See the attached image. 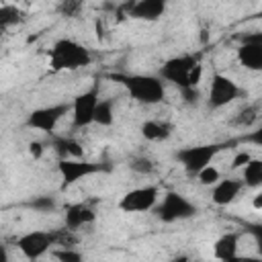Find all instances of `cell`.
Here are the masks:
<instances>
[{
    "label": "cell",
    "instance_id": "obj_1",
    "mask_svg": "<svg viewBox=\"0 0 262 262\" xmlns=\"http://www.w3.org/2000/svg\"><path fill=\"white\" fill-rule=\"evenodd\" d=\"M108 80L121 84L127 94L145 106H154L160 104L166 96V82L160 76L154 74H125V72H117V74H108Z\"/></svg>",
    "mask_w": 262,
    "mask_h": 262
},
{
    "label": "cell",
    "instance_id": "obj_2",
    "mask_svg": "<svg viewBox=\"0 0 262 262\" xmlns=\"http://www.w3.org/2000/svg\"><path fill=\"white\" fill-rule=\"evenodd\" d=\"M49 68L53 72H76L92 63V53L88 47L74 39H57L49 49Z\"/></svg>",
    "mask_w": 262,
    "mask_h": 262
},
{
    "label": "cell",
    "instance_id": "obj_3",
    "mask_svg": "<svg viewBox=\"0 0 262 262\" xmlns=\"http://www.w3.org/2000/svg\"><path fill=\"white\" fill-rule=\"evenodd\" d=\"M235 143H237V139H233V141H213V143L186 145V147H180L174 154V158L182 166V170L186 172V176L194 178L199 174V170H203L205 166L211 164L213 158H217L223 149H227L229 145H235Z\"/></svg>",
    "mask_w": 262,
    "mask_h": 262
},
{
    "label": "cell",
    "instance_id": "obj_4",
    "mask_svg": "<svg viewBox=\"0 0 262 262\" xmlns=\"http://www.w3.org/2000/svg\"><path fill=\"white\" fill-rule=\"evenodd\" d=\"M151 211L162 223H176V221L192 219L199 215V207L188 196H184L182 192H176V190L164 192L162 201H158Z\"/></svg>",
    "mask_w": 262,
    "mask_h": 262
},
{
    "label": "cell",
    "instance_id": "obj_5",
    "mask_svg": "<svg viewBox=\"0 0 262 262\" xmlns=\"http://www.w3.org/2000/svg\"><path fill=\"white\" fill-rule=\"evenodd\" d=\"M111 168L106 164H100V162H88L84 158H63L57 162V172H59V178H61V190L74 186L78 180L82 178H88V176H94V174H100V172H108Z\"/></svg>",
    "mask_w": 262,
    "mask_h": 262
},
{
    "label": "cell",
    "instance_id": "obj_6",
    "mask_svg": "<svg viewBox=\"0 0 262 262\" xmlns=\"http://www.w3.org/2000/svg\"><path fill=\"white\" fill-rule=\"evenodd\" d=\"M196 63H199V57L194 53H180V55L166 59L160 66L158 76L164 82H170L178 90H182V88H188V78H190V72Z\"/></svg>",
    "mask_w": 262,
    "mask_h": 262
},
{
    "label": "cell",
    "instance_id": "obj_7",
    "mask_svg": "<svg viewBox=\"0 0 262 262\" xmlns=\"http://www.w3.org/2000/svg\"><path fill=\"white\" fill-rule=\"evenodd\" d=\"M72 111V102L63 100V102H55V104H47V106H39L35 111H31L27 115L25 125L37 131H43L47 135H51L57 127V123Z\"/></svg>",
    "mask_w": 262,
    "mask_h": 262
},
{
    "label": "cell",
    "instance_id": "obj_8",
    "mask_svg": "<svg viewBox=\"0 0 262 262\" xmlns=\"http://www.w3.org/2000/svg\"><path fill=\"white\" fill-rule=\"evenodd\" d=\"M239 96H242V88L229 76H225L221 72H215L211 76V86H209V96H207L209 111H219V108L231 104Z\"/></svg>",
    "mask_w": 262,
    "mask_h": 262
},
{
    "label": "cell",
    "instance_id": "obj_9",
    "mask_svg": "<svg viewBox=\"0 0 262 262\" xmlns=\"http://www.w3.org/2000/svg\"><path fill=\"white\" fill-rule=\"evenodd\" d=\"M100 98V84L94 82L88 90L80 92L74 100H72V125L76 129H82V127H88L92 125L94 121V108H96V102Z\"/></svg>",
    "mask_w": 262,
    "mask_h": 262
},
{
    "label": "cell",
    "instance_id": "obj_10",
    "mask_svg": "<svg viewBox=\"0 0 262 262\" xmlns=\"http://www.w3.org/2000/svg\"><path fill=\"white\" fill-rule=\"evenodd\" d=\"M158 199H160V188L154 184H147V186H137V188L127 190L121 196L117 207L123 213H145L156 207Z\"/></svg>",
    "mask_w": 262,
    "mask_h": 262
},
{
    "label": "cell",
    "instance_id": "obj_11",
    "mask_svg": "<svg viewBox=\"0 0 262 262\" xmlns=\"http://www.w3.org/2000/svg\"><path fill=\"white\" fill-rule=\"evenodd\" d=\"M16 248L20 254L29 260H39L43 258L51 248H53V231H27L20 237H16Z\"/></svg>",
    "mask_w": 262,
    "mask_h": 262
},
{
    "label": "cell",
    "instance_id": "obj_12",
    "mask_svg": "<svg viewBox=\"0 0 262 262\" xmlns=\"http://www.w3.org/2000/svg\"><path fill=\"white\" fill-rule=\"evenodd\" d=\"M168 8V0H131L125 4V14L135 20L156 23L164 16Z\"/></svg>",
    "mask_w": 262,
    "mask_h": 262
},
{
    "label": "cell",
    "instance_id": "obj_13",
    "mask_svg": "<svg viewBox=\"0 0 262 262\" xmlns=\"http://www.w3.org/2000/svg\"><path fill=\"white\" fill-rule=\"evenodd\" d=\"M244 180L235 178V176H227V178H219L213 186H211V199L215 205L219 207H227L233 201H237V196L244 190Z\"/></svg>",
    "mask_w": 262,
    "mask_h": 262
},
{
    "label": "cell",
    "instance_id": "obj_14",
    "mask_svg": "<svg viewBox=\"0 0 262 262\" xmlns=\"http://www.w3.org/2000/svg\"><path fill=\"white\" fill-rule=\"evenodd\" d=\"M96 211L88 203H72L63 211V225L72 231H78L90 223H94Z\"/></svg>",
    "mask_w": 262,
    "mask_h": 262
},
{
    "label": "cell",
    "instance_id": "obj_15",
    "mask_svg": "<svg viewBox=\"0 0 262 262\" xmlns=\"http://www.w3.org/2000/svg\"><path fill=\"white\" fill-rule=\"evenodd\" d=\"M237 61H239V66H244L250 72H260L262 70V41L239 43Z\"/></svg>",
    "mask_w": 262,
    "mask_h": 262
},
{
    "label": "cell",
    "instance_id": "obj_16",
    "mask_svg": "<svg viewBox=\"0 0 262 262\" xmlns=\"http://www.w3.org/2000/svg\"><path fill=\"white\" fill-rule=\"evenodd\" d=\"M237 250H239V233L235 231H227L223 235H219L213 244V256L217 260H235L237 258Z\"/></svg>",
    "mask_w": 262,
    "mask_h": 262
},
{
    "label": "cell",
    "instance_id": "obj_17",
    "mask_svg": "<svg viewBox=\"0 0 262 262\" xmlns=\"http://www.w3.org/2000/svg\"><path fill=\"white\" fill-rule=\"evenodd\" d=\"M143 139L147 141H166L172 137V131H174V125L170 121H162V119H147L141 123L139 127Z\"/></svg>",
    "mask_w": 262,
    "mask_h": 262
},
{
    "label": "cell",
    "instance_id": "obj_18",
    "mask_svg": "<svg viewBox=\"0 0 262 262\" xmlns=\"http://www.w3.org/2000/svg\"><path fill=\"white\" fill-rule=\"evenodd\" d=\"M49 147L57 154L59 160H63V158H84V147H82V143L76 141L74 137L53 135V133H51Z\"/></svg>",
    "mask_w": 262,
    "mask_h": 262
},
{
    "label": "cell",
    "instance_id": "obj_19",
    "mask_svg": "<svg viewBox=\"0 0 262 262\" xmlns=\"http://www.w3.org/2000/svg\"><path fill=\"white\" fill-rule=\"evenodd\" d=\"M242 180L246 188H260L262 186V160L260 158H250L242 166Z\"/></svg>",
    "mask_w": 262,
    "mask_h": 262
},
{
    "label": "cell",
    "instance_id": "obj_20",
    "mask_svg": "<svg viewBox=\"0 0 262 262\" xmlns=\"http://www.w3.org/2000/svg\"><path fill=\"white\" fill-rule=\"evenodd\" d=\"M92 123L100 127H111L115 123V100L113 98H98Z\"/></svg>",
    "mask_w": 262,
    "mask_h": 262
},
{
    "label": "cell",
    "instance_id": "obj_21",
    "mask_svg": "<svg viewBox=\"0 0 262 262\" xmlns=\"http://www.w3.org/2000/svg\"><path fill=\"white\" fill-rule=\"evenodd\" d=\"M258 121H260V104L254 102V104H246L244 108H239L237 115L231 119V125L242 127V129H250Z\"/></svg>",
    "mask_w": 262,
    "mask_h": 262
},
{
    "label": "cell",
    "instance_id": "obj_22",
    "mask_svg": "<svg viewBox=\"0 0 262 262\" xmlns=\"http://www.w3.org/2000/svg\"><path fill=\"white\" fill-rule=\"evenodd\" d=\"M25 20V12L14 6V4H4L0 6V29H10L16 27Z\"/></svg>",
    "mask_w": 262,
    "mask_h": 262
},
{
    "label": "cell",
    "instance_id": "obj_23",
    "mask_svg": "<svg viewBox=\"0 0 262 262\" xmlns=\"http://www.w3.org/2000/svg\"><path fill=\"white\" fill-rule=\"evenodd\" d=\"M27 207L37 213H53L57 209V199L53 194H37L31 201H27Z\"/></svg>",
    "mask_w": 262,
    "mask_h": 262
},
{
    "label": "cell",
    "instance_id": "obj_24",
    "mask_svg": "<svg viewBox=\"0 0 262 262\" xmlns=\"http://www.w3.org/2000/svg\"><path fill=\"white\" fill-rule=\"evenodd\" d=\"M55 10L61 18H78L84 10V0H59Z\"/></svg>",
    "mask_w": 262,
    "mask_h": 262
},
{
    "label": "cell",
    "instance_id": "obj_25",
    "mask_svg": "<svg viewBox=\"0 0 262 262\" xmlns=\"http://www.w3.org/2000/svg\"><path fill=\"white\" fill-rule=\"evenodd\" d=\"M129 168L135 172V174H141V176H147V174H154L156 172V162L147 156H139V158H133L129 162Z\"/></svg>",
    "mask_w": 262,
    "mask_h": 262
},
{
    "label": "cell",
    "instance_id": "obj_26",
    "mask_svg": "<svg viewBox=\"0 0 262 262\" xmlns=\"http://www.w3.org/2000/svg\"><path fill=\"white\" fill-rule=\"evenodd\" d=\"M194 178H196L203 186H213V184L221 178V172H219L215 166H211V164H209V166H205L203 170H199V174H196Z\"/></svg>",
    "mask_w": 262,
    "mask_h": 262
},
{
    "label": "cell",
    "instance_id": "obj_27",
    "mask_svg": "<svg viewBox=\"0 0 262 262\" xmlns=\"http://www.w3.org/2000/svg\"><path fill=\"white\" fill-rule=\"evenodd\" d=\"M53 258H57L61 262H82L84 260L82 252H78L74 248H59V250L53 252Z\"/></svg>",
    "mask_w": 262,
    "mask_h": 262
},
{
    "label": "cell",
    "instance_id": "obj_28",
    "mask_svg": "<svg viewBox=\"0 0 262 262\" xmlns=\"http://www.w3.org/2000/svg\"><path fill=\"white\" fill-rule=\"evenodd\" d=\"M180 94H182L184 104H188V106H196L199 100H201V90L199 88H182Z\"/></svg>",
    "mask_w": 262,
    "mask_h": 262
},
{
    "label": "cell",
    "instance_id": "obj_29",
    "mask_svg": "<svg viewBox=\"0 0 262 262\" xmlns=\"http://www.w3.org/2000/svg\"><path fill=\"white\" fill-rule=\"evenodd\" d=\"M252 158V154L248 151V149H242V151H237L235 156H233V160H231V170H237V168H242L248 160Z\"/></svg>",
    "mask_w": 262,
    "mask_h": 262
},
{
    "label": "cell",
    "instance_id": "obj_30",
    "mask_svg": "<svg viewBox=\"0 0 262 262\" xmlns=\"http://www.w3.org/2000/svg\"><path fill=\"white\" fill-rule=\"evenodd\" d=\"M43 151H45V143H43V141H31V143H29V154H31L35 160H39V158L43 156Z\"/></svg>",
    "mask_w": 262,
    "mask_h": 262
},
{
    "label": "cell",
    "instance_id": "obj_31",
    "mask_svg": "<svg viewBox=\"0 0 262 262\" xmlns=\"http://www.w3.org/2000/svg\"><path fill=\"white\" fill-rule=\"evenodd\" d=\"M8 260V252H6V248L0 244V262H6Z\"/></svg>",
    "mask_w": 262,
    "mask_h": 262
},
{
    "label": "cell",
    "instance_id": "obj_32",
    "mask_svg": "<svg viewBox=\"0 0 262 262\" xmlns=\"http://www.w3.org/2000/svg\"><path fill=\"white\" fill-rule=\"evenodd\" d=\"M254 207H256V209H260V207H262V194H260V192L254 196Z\"/></svg>",
    "mask_w": 262,
    "mask_h": 262
},
{
    "label": "cell",
    "instance_id": "obj_33",
    "mask_svg": "<svg viewBox=\"0 0 262 262\" xmlns=\"http://www.w3.org/2000/svg\"><path fill=\"white\" fill-rule=\"evenodd\" d=\"M129 2H131V0H129Z\"/></svg>",
    "mask_w": 262,
    "mask_h": 262
}]
</instances>
